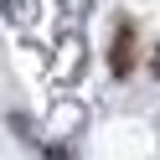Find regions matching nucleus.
<instances>
[{"label":"nucleus","mask_w":160,"mask_h":160,"mask_svg":"<svg viewBox=\"0 0 160 160\" xmlns=\"http://www.w3.org/2000/svg\"><path fill=\"white\" fill-rule=\"evenodd\" d=\"M129 67H134V31H129V26H119V36H114V72L124 78Z\"/></svg>","instance_id":"f257e3e1"},{"label":"nucleus","mask_w":160,"mask_h":160,"mask_svg":"<svg viewBox=\"0 0 160 160\" xmlns=\"http://www.w3.org/2000/svg\"><path fill=\"white\" fill-rule=\"evenodd\" d=\"M155 72H160V52H155Z\"/></svg>","instance_id":"f03ea898"}]
</instances>
